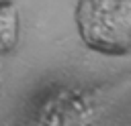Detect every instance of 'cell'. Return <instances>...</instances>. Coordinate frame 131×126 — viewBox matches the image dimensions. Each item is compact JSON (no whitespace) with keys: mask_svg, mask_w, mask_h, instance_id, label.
Returning <instances> with one entry per match:
<instances>
[{"mask_svg":"<svg viewBox=\"0 0 131 126\" xmlns=\"http://www.w3.org/2000/svg\"><path fill=\"white\" fill-rule=\"evenodd\" d=\"M35 126H94V114L82 96L59 89L43 100Z\"/></svg>","mask_w":131,"mask_h":126,"instance_id":"2","label":"cell"},{"mask_svg":"<svg viewBox=\"0 0 131 126\" xmlns=\"http://www.w3.org/2000/svg\"><path fill=\"white\" fill-rule=\"evenodd\" d=\"M18 39V12L12 4H0V53L10 51Z\"/></svg>","mask_w":131,"mask_h":126,"instance_id":"3","label":"cell"},{"mask_svg":"<svg viewBox=\"0 0 131 126\" xmlns=\"http://www.w3.org/2000/svg\"><path fill=\"white\" fill-rule=\"evenodd\" d=\"M76 22L82 41L96 51L131 49V0H80Z\"/></svg>","mask_w":131,"mask_h":126,"instance_id":"1","label":"cell"}]
</instances>
